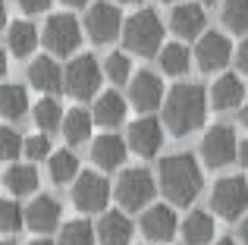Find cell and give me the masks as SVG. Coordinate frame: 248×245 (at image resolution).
Returning a JSON list of instances; mask_svg holds the SVG:
<instances>
[{
    "instance_id": "1",
    "label": "cell",
    "mask_w": 248,
    "mask_h": 245,
    "mask_svg": "<svg viewBox=\"0 0 248 245\" xmlns=\"http://www.w3.org/2000/svg\"><path fill=\"white\" fill-rule=\"evenodd\" d=\"M211 94L201 85H176L164 101V122L173 135H188L204 122Z\"/></svg>"
},
{
    "instance_id": "2",
    "label": "cell",
    "mask_w": 248,
    "mask_h": 245,
    "mask_svg": "<svg viewBox=\"0 0 248 245\" xmlns=\"http://www.w3.org/2000/svg\"><path fill=\"white\" fill-rule=\"evenodd\" d=\"M204 176L192 154H170L160 164V189L173 204H192L198 198Z\"/></svg>"
},
{
    "instance_id": "3",
    "label": "cell",
    "mask_w": 248,
    "mask_h": 245,
    "mask_svg": "<svg viewBox=\"0 0 248 245\" xmlns=\"http://www.w3.org/2000/svg\"><path fill=\"white\" fill-rule=\"evenodd\" d=\"M123 41L132 54L139 57H154L160 50V41H164V25H160L157 13L154 10H139L135 16L126 19L123 25Z\"/></svg>"
},
{
    "instance_id": "4",
    "label": "cell",
    "mask_w": 248,
    "mask_h": 245,
    "mask_svg": "<svg viewBox=\"0 0 248 245\" xmlns=\"http://www.w3.org/2000/svg\"><path fill=\"white\" fill-rule=\"evenodd\" d=\"M211 208H214V214L226 217V220H236L248 208V183L242 176H223L211 192Z\"/></svg>"
},
{
    "instance_id": "5",
    "label": "cell",
    "mask_w": 248,
    "mask_h": 245,
    "mask_svg": "<svg viewBox=\"0 0 248 245\" xmlns=\"http://www.w3.org/2000/svg\"><path fill=\"white\" fill-rule=\"evenodd\" d=\"M44 44H47L50 54H73L76 47L82 44V29H79V19L69 16V13H60V16H50L47 25H44Z\"/></svg>"
},
{
    "instance_id": "6",
    "label": "cell",
    "mask_w": 248,
    "mask_h": 245,
    "mask_svg": "<svg viewBox=\"0 0 248 245\" xmlns=\"http://www.w3.org/2000/svg\"><path fill=\"white\" fill-rule=\"evenodd\" d=\"M101 66H97V60L91 54H82L76 57L73 63L66 66V73H63V85H66V92L73 94V98H91V94L97 92V85H101Z\"/></svg>"
},
{
    "instance_id": "7",
    "label": "cell",
    "mask_w": 248,
    "mask_h": 245,
    "mask_svg": "<svg viewBox=\"0 0 248 245\" xmlns=\"http://www.w3.org/2000/svg\"><path fill=\"white\" fill-rule=\"evenodd\" d=\"M116 198L126 211H139L154 198V176L148 170H126L116 179Z\"/></svg>"
},
{
    "instance_id": "8",
    "label": "cell",
    "mask_w": 248,
    "mask_h": 245,
    "mask_svg": "<svg viewBox=\"0 0 248 245\" xmlns=\"http://www.w3.org/2000/svg\"><path fill=\"white\" fill-rule=\"evenodd\" d=\"M239 154V141H236V132L230 126H214L204 132L201 138V157H204L207 167H226L232 164Z\"/></svg>"
},
{
    "instance_id": "9",
    "label": "cell",
    "mask_w": 248,
    "mask_h": 245,
    "mask_svg": "<svg viewBox=\"0 0 248 245\" xmlns=\"http://www.w3.org/2000/svg\"><path fill=\"white\" fill-rule=\"evenodd\" d=\"M73 201L82 214H97V211H104L107 201H110V183L101 173H82V176L76 179Z\"/></svg>"
},
{
    "instance_id": "10",
    "label": "cell",
    "mask_w": 248,
    "mask_h": 245,
    "mask_svg": "<svg viewBox=\"0 0 248 245\" xmlns=\"http://www.w3.org/2000/svg\"><path fill=\"white\" fill-rule=\"evenodd\" d=\"M85 29H88L91 41L107 44V41H113V38L123 31V16H120V10H116L113 3L101 0V3H94L88 10V16H85Z\"/></svg>"
},
{
    "instance_id": "11",
    "label": "cell",
    "mask_w": 248,
    "mask_h": 245,
    "mask_svg": "<svg viewBox=\"0 0 248 245\" xmlns=\"http://www.w3.org/2000/svg\"><path fill=\"white\" fill-rule=\"evenodd\" d=\"M230 57H232V44H230V38L220 35V31H204L198 47H195V60H198V66L204 69V73L223 69L226 63H230Z\"/></svg>"
},
{
    "instance_id": "12",
    "label": "cell",
    "mask_w": 248,
    "mask_h": 245,
    "mask_svg": "<svg viewBox=\"0 0 248 245\" xmlns=\"http://www.w3.org/2000/svg\"><path fill=\"white\" fill-rule=\"evenodd\" d=\"M129 148H132L139 157H154L160 151V141H164V129L154 117H145V120H135L129 126V135H126Z\"/></svg>"
},
{
    "instance_id": "13",
    "label": "cell",
    "mask_w": 248,
    "mask_h": 245,
    "mask_svg": "<svg viewBox=\"0 0 248 245\" xmlns=\"http://www.w3.org/2000/svg\"><path fill=\"white\" fill-rule=\"evenodd\" d=\"M129 101H132L135 110H154V107L164 104V85L154 73H139L129 79Z\"/></svg>"
},
{
    "instance_id": "14",
    "label": "cell",
    "mask_w": 248,
    "mask_h": 245,
    "mask_svg": "<svg viewBox=\"0 0 248 245\" xmlns=\"http://www.w3.org/2000/svg\"><path fill=\"white\" fill-rule=\"evenodd\" d=\"M176 214L167 204H151V208L141 214V233L151 242H170L176 236Z\"/></svg>"
},
{
    "instance_id": "15",
    "label": "cell",
    "mask_w": 248,
    "mask_h": 245,
    "mask_svg": "<svg viewBox=\"0 0 248 245\" xmlns=\"http://www.w3.org/2000/svg\"><path fill=\"white\" fill-rule=\"evenodd\" d=\"M60 220V201L54 195H38L35 201L25 208V227L35 230V233H50L57 230Z\"/></svg>"
},
{
    "instance_id": "16",
    "label": "cell",
    "mask_w": 248,
    "mask_h": 245,
    "mask_svg": "<svg viewBox=\"0 0 248 245\" xmlns=\"http://www.w3.org/2000/svg\"><path fill=\"white\" fill-rule=\"evenodd\" d=\"M129 141H123L120 135H97L94 145H91V160L104 170H113L126 160V151H129Z\"/></svg>"
},
{
    "instance_id": "17",
    "label": "cell",
    "mask_w": 248,
    "mask_h": 245,
    "mask_svg": "<svg viewBox=\"0 0 248 245\" xmlns=\"http://www.w3.org/2000/svg\"><path fill=\"white\" fill-rule=\"evenodd\" d=\"M97 239H101V245H129V239H132V220L123 211L104 214L101 223H97Z\"/></svg>"
},
{
    "instance_id": "18",
    "label": "cell",
    "mask_w": 248,
    "mask_h": 245,
    "mask_svg": "<svg viewBox=\"0 0 248 245\" xmlns=\"http://www.w3.org/2000/svg\"><path fill=\"white\" fill-rule=\"evenodd\" d=\"M29 82L38 88V92H47V94L60 92L63 88V73L54 63V57H38V60H31L29 63Z\"/></svg>"
},
{
    "instance_id": "19",
    "label": "cell",
    "mask_w": 248,
    "mask_h": 245,
    "mask_svg": "<svg viewBox=\"0 0 248 245\" xmlns=\"http://www.w3.org/2000/svg\"><path fill=\"white\" fill-rule=\"evenodd\" d=\"M207 94H211V104L217 107V110H232V107H239V101L245 98V85H242L239 76L226 73L214 82V88Z\"/></svg>"
},
{
    "instance_id": "20",
    "label": "cell",
    "mask_w": 248,
    "mask_h": 245,
    "mask_svg": "<svg viewBox=\"0 0 248 245\" xmlns=\"http://www.w3.org/2000/svg\"><path fill=\"white\" fill-rule=\"evenodd\" d=\"M170 25L179 38H195L204 31V10L198 3H179L170 16Z\"/></svg>"
},
{
    "instance_id": "21",
    "label": "cell",
    "mask_w": 248,
    "mask_h": 245,
    "mask_svg": "<svg viewBox=\"0 0 248 245\" xmlns=\"http://www.w3.org/2000/svg\"><path fill=\"white\" fill-rule=\"evenodd\" d=\"M182 239L186 245H207L214 239V220L207 211H192L182 223Z\"/></svg>"
},
{
    "instance_id": "22",
    "label": "cell",
    "mask_w": 248,
    "mask_h": 245,
    "mask_svg": "<svg viewBox=\"0 0 248 245\" xmlns=\"http://www.w3.org/2000/svg\"><path fill=\"white\" fill-rule=\"evenodd\" d=\"M91 117H94V122H101V126H116V122L126 120V101L116 92H107L94 101V113Z\"/></svg>"
},
{
    "instance_id": "23",
    "label": "cell",
    "mask_w": 248,
    "mask_h": 245,
    "mask_svg": "<svg viewBox=\"0 0 248 245\" xmlns=\"http://www.w3.org/2000/svg\"><path fill=\"white\" fill-rule=\"evenodd\" d=\"M3 185L13 195H29V192L38 189V170L29 167V164H13L10 170L3 173Z\"/></svg>"
},
{
    "instance_id": "24",
    "label": "cell",
    "mask_w": 248,
    "mask_h": 245,
    "mask_svg": "<svg viewBox=\"0 0 248 245\" xmlns=\"http://www.w3.org/2000/svg\"><path fill=\"white\" fill-rule=\"evenodd\" d=\"M29 110V94L22 85H0V117L3 120H19Z\"/></svg>"
},
{
    "instance_id": "25",
    "label": "cell",
    "mask_w": 248,
    "mask_h": 245,
    "mask_svg": "<svg viewBox=\"0 0 248 245\" xmlns=\"http://www.w3.org/2000/svg\"><path fill=\"white\" fill-rule=\"evenodd\" d=\"M6 41H10L13 57H29L38 44V31L31 22H13V29L6 31Z\"/></svg>"
},
{
    "instance_id": "26",
    "label": "cell",
    "mask_w": 248,
    "mask_h": 245,
    "mask_svg": "<svg viewBox=\"0 0 248 245\" xmlns=\"http://www.w3.org/2000/svg\"><path fill=\"white\" fill-rule=\"evenodd\" d=\"M47 170H50V179H54L57 185L69 183V179H76V173H79V157H76L73 151H54L47 157Z\"/></svg>"
},
{
    "instance_id": "27",
    "label": "cell",
    "mask_w": 248,
    "mask_h": 245,
    "mask_svg": "<svg viewBox=\"0 0 248 245\" xmlns=\"http://www.w3.org/2000/svg\"><path fill=\"white\" fill-rule=\"evenodd\" d=\"M91 122H94V117H88L85 110H69L66 117H63V135H66L69 145H79V141H85L91 135Z\"/></svg>"
},
{
    "instance_id": "28",
    "label": "cell",
    "mask_w": 248,
    "mask_h": 245,
    "mask_svg": "<svg viewBox=\"0 0 248 245\" xmlns=\"http://www.w3.org/2000/svg\"><path fill=\"white\" fill-rule=\"evenodd\" d=\"M31 117H35V122L44 129V132H54L57 126H63V117H66V113L60 110V104H57L54 98H44V101H38V104H35Z\"/></svg>"
},
{
    "instance_id": "29",
    "label": "cell",
    "mask_w": 248,
    "mask_h": 245,
    "mask_svg": "<svg viewBox=\"0 0 248 245\" xmlns=\"http://www.w3.org/2000/svg\"><path fill=\"white\" fill-rule=\"evenodd\" d=\"M94 230H91L88 220H69L66 227L60 230V242L57 245H94Z\"/></svg>"
},
{
    "instance_id": "30",
    "label": "cell",
    "mask_w": 248,
    "mask_h": 245,
    "mask_svg": "<svg viewBox=\"0 0 248 245\" xmlns=\"http://www.w3.org/2000/svg\"><path fill=\"white\" fill-rule=\"evenodd\" d=\"M223 25L236 35L248 31V0H226L223 3Z\"/></svg>"
},
{
    "instance_id": "31",
    "label": "cell",
    "mask_w": 248,
    "mask_h": 245,
    "mask_svg": "<svg viewBox=\"0 0 248 245\" xmlns=\"http://www.w3.org/2000/svg\"><path fill=\"white\" fill-rule=\"evenodd\" d=\"M160 69L167 76H182L188 69V50L182 44H167L160 50Z\"/></svg>"
},
{
    "instance_id": "32",
    "label": "cell",
    "mask_w": 248,
    "mask_h": 245,
    "mask_svg": "<svg viewBox=\"0 0 248 245\" xmlns=\"http://www.w3.org/2000/svg\"><path fill=\"white\" fill-rule=\"evenodd\" d=\"M25 227V211L10 198H0V233H16Z\"/></svg>"
},
{
    "instance_id": "33",
    "label": "cell",
    "mask_w": 248,
    "mask_h": 245,
    "mask_svg": "<svg viewBox=\"0 0 248 245\" xmlns=\"http://www.w3.org/2000/svg\"><path fill=\"white\" fill-rule=\"evenodd\" d=\"M129 57L120 54V50H113V54L104 60V76H107L113 85H123V82H129Z\"/></svg>"
},
{
    "instance_id": "34",
    "label": "cell",
    "mask_w": 248,
    "mask_h": 245,
    "mask_svg": "<svg viewBox=\"0 0 248 245\" xmlns=\"http://www.w3.org/2000/svg\"><path fill=\"white\" fill-rule=\"evenodd\" d=\"M25 151V138L10 126H0V160H13Z\"/></svg>"
},
{
    "instance_id": "35",
    "label": "cell",
    "mask_w": 248,
    "mask_h": 245,
    "mask_svg": "<svg viewBox=\"0 0 248 245\" xmlns=\"http://www.w3.org/2000/svg\"><path fill=\"white\" fill-rule=\"evenodd\" d=\"M25 157H31V160H44V157H50V138L47 135H29L25 138Z\"/></svg>"
},
{
    "instance_id": "36",
    "label": "cell",
    "mask_w": 248,
    "mask_h": 245,
    "mask_svg": "<svg viewBox=\"0 0 248 245\" xmlns=\"http://www.w3.org/2000/svg\"><path fill=\"white\" fill-rule=\"evenodd\" d=\"M19 6H22L25 13H44L50 6V0H19Z\"/></svg>"
},
{
    "instance_id": "37",
    "label": "cell",
    "mask_w": 248,
    "mask_h": 245,
    "mask_svg": "<svg viewBox=\"0 0 248 245\" xmlns=\"http://www.w3.org/2000/svg\"><path fill=\"white\" fill-rule=\"evenodd\" d=\"M236 63H239V69H242V73L248 76V38L242 44H239V54H236Z\"/></svg>"
},
{
    "instance_id": "38",
    "label": "cell",
    "mask_w": 248,
    "mask_h": 245,
    "mask_svg": "<svg viewBox=\"0 0 248 245\" xmlns=\"http://www.w3.org/2000/svg\"><path fill=\"white\" fill-rule=\"evenodd\" d=\"M239 242H242V245H248V217H245L242 223H239Z\"/></svg>"
},
{
    "instance_id": "39",
    "label": "cell",
    "mask_w": 248,
    "mask_h": 245,
    "mask_svg": "<svg viewBox=\"0 0 248 245\" xmlns=\"http://www.w3.org/2000/svg\"><path fill=\"white\" fill-rule=\"evenodd\" d=\"M239 160H242V167H248V138L239 145Z\"/></svg>"
},
{
    "instance_id": "40",
    "label": "cell",
    "mask_w": 248,
    "mask_h": 245,
    "mask_svg": "<svg viewBox=\"0 0 248 245\" xmlns=\"http://www.w3.org/2000/svg\"><path fill=\"white\" fill-rule=\"evenodd\" d=\"M3 76H6V54L0 50V79H3Z\"/></svg>"
},
{
    "instance_id": "41",
    "label": "cell",
    "mask_w": 248,
    "mask_h": 245,
    "mask_svg": "<svg viewBox=\"0 0 248 245\" xmlns=\"http://www.w3.org/2000/svg\"><path fill=\"white\" fill-rule=\"evenodd\" d=\"M3 29H6V6L0 3V31H3Z\"/></svg>"
},
{
    "instance_id": "42",
    "label": "cell",
    "mask_w": 248,
    "mask_h": 245,
    "mask_svg": "<svg viewBox=\"0 0 248 245\" xmlns=\"http://www.w3.org/2000/svg\"><path fill=\"white\" fill-rule=\"evenodd\" d=\"M239 120H242V126H245V129H248V104H245V107H242V113H239Z\"/></svg>"
},
{
    "instance_id": "43",
    "label": "cell",
    "mask_w": 248,
    "mask_h": 245,
    "mask_svg": "<svg viewBox=\"0 0 248 245\" xmlns=\"http://www.w3.org/2000/svg\"><path fill=\"white\" fill-rule=\"evenodd\" d=\"M63 3H69V6H85L88 0H63Z\"/></svg>"
},
{
    "instance_id": "44",
    "label": "cell",
    "mask_w": 248,
    "mask_h": 245,
    "mask_svg": "<svg viewBox=\"0 0 248 245\" xmlns=\"http://www.w3.org/2000/svg\"><path fill=\"white\" fill-rule=\"evenodd\" d=\"M29 245H54L50 239H35V242H29Z\"/></svg>"
},
{
    "instance_id": "45",
    "label": "cell",
    "mask_w": 248,
    "mask_h": 245,
    "mask_svg": "<svg viewBox=\"0 0 248 245\" xmlns=\"http://www.w3.org/2000/svg\"><path fill=\"white\" fill-rule=\"evenodd\" d=\"M217 245H236V239H220Z\"/></svg>"
},
{
    "instance_id": "46",
    "label": "cell",
    "mask_w": 248,
    "mask_h": 245,
    "mask_svg": "<svg viewBox=\"0 0 248 245\" xmlns=\"http://www.w3.org/2000/svg\"><path fill=\"white\" fill-rule=\"evenodd\" d=\"M123 3H139V0H123Z\"/></svg>"
},
{
    "instance_id": "47",
    "label": "cell",
    "mask_w": 248,
    "mask_h": 245,
    "mask_svg": "<svg viewBox=\"0 0 248 245\" xmlns=\"http://www.w3.org/2000/svg\"><path fill=\"white\" fill-rule=\"evenodd\" d=\"M0 245H13V242H6V239H3V242H0Z\"/></svg>"
},
{
    "instance_id": "48",
    "label": "cell",
    "mask_w": 248,
    "mask_h": 245,
    "mask_svg": "<svg viewBox=\"0 0 248 245\" xmlns=\"http://www.w3.org/2000/svg\"><path fill=\"white\" fill-rule=\"evenodd\" d=\"M204 3H214V0H204Z\"/></svg>"
},
{
    "instance_id": "49",
    "label": "cell",
    "mask_w": 248,
    "mask_h": 245,
    "mask_svg": "<svg viewBox=\"0 0 248 245\" xmlns=\"http://www.w3.org/2000/svg\"><path fill=\"white\" fill-rule=\"evenodd\" d=\"M164 3H170V0H164Z\"/></svg>"
}]
</instances>
